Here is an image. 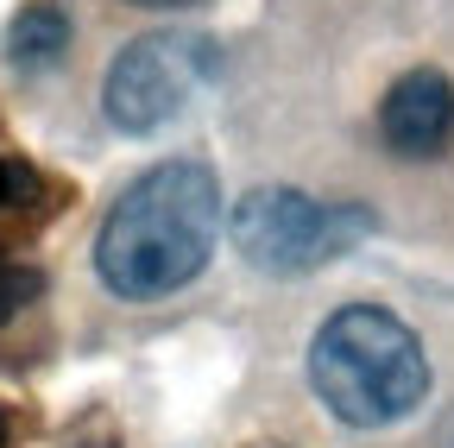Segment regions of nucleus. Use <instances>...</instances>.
Here are the masks:
<instances>
[{
  "label": "nucleus",
  "instance_id": "obj_1",
  "mask_svg": "<svg viewBox=\"0 0 454 448\" xmlns=\"http://www.w3.org/2000/svg\"><path fill=\"white\" fill-rule=\"evenodd\" d=\"M215 240H221L215 171L202 158H164L114 196L95 234V271L114 297L158 303L170 291H184L190 278H202Z\"/></svg>",
  "mask_w": 454,
  "mask_h": 448
},
{
  "label": "nucleus",
  "instance_id": "obj_2",
  "mask_svg": "<svg viewBox=\"0 0 454 448\" xmlns=\"http://www.w3.org/2000/svg\"><path fill=\"white\" fill-rule=\"evenodd\" d=\"M309 385L348 429L404 423L429 398L423 342L379 303L334 310L309 342Z\"/></svg>",
  "mask_w": 454,
  "mask_h": 448
},
{
  "label": "nucleus",
  "instance_id": "obj_3",
  "mask_svg": "<svg viewBox=\"0 0 454 448\" xmlns=\"http://www.w3.org/2000/svg\"><path fill=\"white\" fill-rule=\"evenodd\" d=\"M240 259L271 271V278H291V271H316L340 253H354L366 234H372V208L360 202H316L303 190H253L234 221H227Z\"/></svg>",
  "mask_w": 454,
  "mask_h": 448
},
{
  "label": "nucleus",
  "instance_id": "obj_4",
  "mask_svg": "<svg viewBox=\"0 0 454 448\" xmlns=\"http://www.w3.org/2000/svg\"><path fill=\"white\" fill-rule=\"evenodd\" d=\"M221 76V51L202 32H145L107 64L101 114L121 133H158Z\"/></svg>",
  "mask_w": 454,
  "mask_h": 448
},
{
  "label": "nucleus",
  "instance_id": "obj_5",
  "mask_svg": "<svg viewBox=\"0 0 454 448\" xmlns=\"http://www.w3.org/2000/svg\"><path fill=\"white\" fill-rule=\"evenodd\" d=\"M379 133L391 152L404 158H429L454 139V83L442 70H411L397 76L379 101Z\"/></svg>",
  "mask_w": 454,
  "mask_h": 448
},
{
  "label": "nucleus",
  "instance_id": "obj_6",
  "mask_svg": "<svg viewBox=\"0 0 454 448\" xmlns=\"http://www.w3.org/2000/svg\"><path fill=\"white\" fill-rule=\"evenodd\" d=\"M64 51H70V13L57 7V0H32L7 32V58L20 70H51Z\"/></svg>",
  "mask_w": 454,
  "mask_h": 448
},
{
  "label": "nucleus",
  "instance_id": "obj_7",
  "mask_svg": "<svg viewBox=\"0 0 454 448\" xmlns=\"http://www.w3.org/2000/svg\"><path fill=\"white\" fill-rule=\"evenodd\" d=\"M38 297V271L32 265H7L0 259V322H13V310L20 303H32Z\"/></svg>",
  "mask_w": 454,
  "mask_h": 448
},
{
  "label": "nucleus",
  "instance_id": "obj_8",
  "mask_svg": "<svg viewBox=\"0 0 454 448\" xmlns=\"http://www.w3.org/2000/svg\"><path fill=\"white\" fill-rule=\"evenodd\" d=\"M13 202H38V171L20 164V158H7V208Z\"/></svg>",
  "mask_w": 454,
  "mask_h": 448
},
{
  "label": "nucleus",
  "instance_id": "obj_9",
  "mask_svg": "<svg viewBox=\"0 0 454 448\" xmlns=\"http://www.w3.org/2000/svg\"><path fill=\"white\" fill-rule=\"evenodd\" d=\"M435 448H454V411L442 417V436H435Z\"/></svg>",
  "mask_w": 454,
  "mask_h": 448
},
{
  "label": "nucleus",
  "instance_id": "obj_10",
  "mask_svg": "<svg viewBox=\"0 0 454 448\" xmlns=\"http://www.w3.org/2000/svg\"><path fill=\"white\" fill-rule=\"evenodd\" d=\"M133 7H190V0H133Z\"/></svg>",
  "mask_w": 454,
  "mask_h": 448
},
{
  "label": "nucleus",
  "instance_id": "obj_11",
  "mask_svg": "<svg viewBox=\"0 0 454 448\" xmlns=\"http://www.w3.org/2000/svg\"><path fill=\"white\" fill-rule=\"evenodd\" d=\"M0 208H7V164H0Z\"/></svg>",
  "mask_w": 454,
  "mask_h": 448
},
{
  "label": "nucleus",
  "instance_id": "obj_12",
  "mask_svg": "<svg viewBox=\"0 0 454 448\" xmlns=\"http://www.w3.org/2000/svg\"><path fill=\"white\" fill-rule=\"evenodd\" d=\"M0 448H7V411H0Z\"/></svg>",
  "mask_w": 454,
  "mask_h": 448
}]
</instances>
